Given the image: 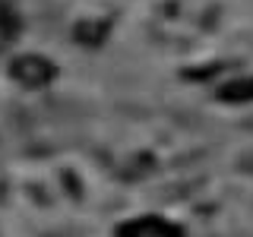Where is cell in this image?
Returning a JSON list of instances; mask_svg holds the SVG:
<instances>
[{"label":"cell","instance_id":"cell-1","mask_svg":"<svg viewBox=\"0 0 253 237\" xmlns=\"http://www.w3.org/2000/svg\"><path fill=\"white\" fill-rule=\"evenodd\" d=\"M117 237H180L177 228H171L168 221L162 218H139V221H130L124 225Z\"/></svg>","mask_w":253,"mask_h":237},{"label":"cell","instance_id":"cell-2","mask_svg":"<svg viewBox=\"0 0 253 237\" xmlns=\"http://www.w3.org/2000/svg\"><path fill=\"white\" fill-rule=\"evenodd\" d=\"M13 73H16V79H22L26 85H42V82H47V79H51L54 67H51L47 60H42V57H22V60L13 67Z\"/></svg>","mask_w":253,"mask_h":237},{"label":"cell","instance_id":"cell-3","mask_svg":"<svg viewBox=\"0 0 253 237\" xmlns=\"http://www.w3.org/2000/svg\"><path fill=\"white\" fill-rule=\"evenodd\" d=\"M225 101H253V76L250 79H234L218 92Z\"/></svg>","mask_w":253,"mask_h":237}]
</instances>
